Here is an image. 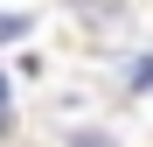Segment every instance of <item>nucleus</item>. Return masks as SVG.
Instances as JSON below:
<instances>
[{
	"label": "nucleus",
	"instance_id": "f257e3e1",
	"mask_svg": "<svg viewBox=\"0 0 153 147\" xmlns=\"http://www.w3.org/2000/svg\"><path fill=\"white\" fill-rule=\"evenodd\" d=\"M125 91H132V98L153 91V56H132V63H125Z\"/></svg>",
	"mask_w": 153,
	"mask_h": 147
},
{
	"label": "nucleus",
	"instance_id": "f03ea898",
	"mask_svg": "<svg viewBox=\"0 0 153 147\" xmlns=\"http://www.w3.org/2000/svg\"><path fill=\"white\" fill-rule=\"evenodd\" d=\"M0 133H14V84H7V70H0Z\"/></svg>",
	"mask_w": 153,
	"mask_h": 147
},
{
	"label": "nucleus",
	"instance_id": "7ed1b4c3",
	"mask_svg": "<svg viewBox=\"0 0 153 147\" xmlns=\"http://www.w3.org/2000/svg\"><path fill=\"white\" fill-rule=\"evenodd\" d=\"M28 28H35L28 14H0V42H21V35H28Z\"/></svg>",
	"mask_w": 153,
	"mask_h": 147
},
{
	"label": "nucleus",
	"instance_id": "20e7f679",
	"mask_svg": "<svg viewBox=\"0 0 153 147\" xmlns=\"http://www.w3.org/2000/svg\"><path fill=\"white\" fill-rule=\"evenodd\" d=\"M70 147H118V140H111L105 126H91V133H70Z\"/></svg>",
	"mask_w": 153,
	"mask_h": 147
}]
</instances>
